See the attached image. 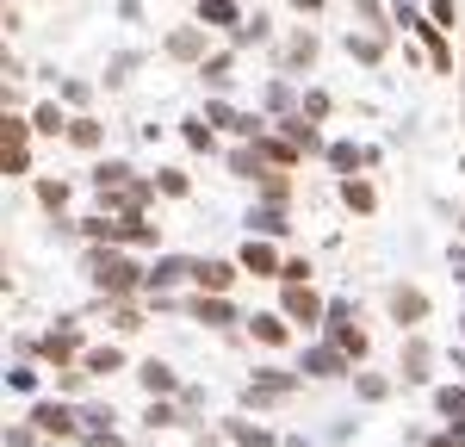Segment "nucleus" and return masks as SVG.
<instances>
[{
  "mask_svg": "<svg viewBox=\"0 0 465 447\" xmlns=\"http://www.w3.org/2000/svg\"><path fill=\"white\" fill-rule=\"evenodd\" d=\"M199 81H205L212 94H230V81H236V50H212L205 69H199Z\"/></svg>",
  "mask_w": 465,
  "mask_h": 447,
  "instance_id": "25",
  "label": "nucleus"
},
{
  "mask_svg": "<svg viewBox=\"0 0 465 447\" xmlns=\"http://www.w3.org/2000/svg\"><path fill=\"white\" fill-rule=\"evenodd\" d=\"M69 144L81 149V155H100V149H106V124H100V118H87V112H74Z\"/></svg>",
  "mask_w": 465,
  "mask_h": 447,
  "instance_id": "28",
  "label": "nucleus"
},
{
  "mask_svg": "<svg viewBox=\"0 0 465 447\" xmlns=\"http://www.w3.org/2000/svg\"><path fill=\"white\" fill-rule=\"evenodd\" d=\"M236 261H242V273H254V280H280V273H286V255H280L273 243H261V236H249Z\"/></svg>",
  "mask_w": 465,
  "mask_h": 447,
  "instance_id": "10",
  "label": "nucleus"
},
{
  "mask_svg": "<svg viewBox=\"0 0 465 447\" xmlns=\"http://www.w3.org/2000/svg\"><path fill=\"white\" fill-rule=\"evenodd\" d=\"M385 311H391V323L397 330H422V323H429V293H422V286H410V280H397L391 293H385Z\"/></svg>",
  "mask_w": 465,
  "mask_h": 447,
  "instance_id": "7",
  "label": "nucleus"
},
{
  "mask_svg": "<svg viewBox=\"0 0 465 447\" xmlns=\"http://www.w3.org/2000/svg\"><path fill=\"white\" fill-rule=\"evenodd\" d=\"M87 100H94V81H81V74L63 81V106H87Z\"/></svg>",
  "mask_w": 465,
  "mask_h": 447,
  "instance_id": "46",
  "label": "nucleus"
},
{
  "mask_svg": "<svg viewBox=\"0 0 465 447\" xmlns=\"http://www.w3.org/2000/svg\"><path fill=\"white\" fill-rule=\"evenodd\" d=\"M106 311H112V330H118V335L143 330V304H137V298H131V304H106Z\"/></svg>",
  "mask_w": 465,
  "mask_h": 447,
  "instance_id": "39",
  "label": "nucleus"
},
{
  "mask_svg": "<svg viewBox=\"0 0 465 447\" xmlns=\"http://www.w3.org/2000/svg\"><path fill=\"white\" fill-rule=\"evenodd\" d=\"M32 193H37V205H44L50 218H63V205L74 199V186L63 181V174H37V181H32Z\"/></svg>",
  "mask_w": 465,
  "mask_h": 447,
  "instance_id": "23",
  "label": "nucleus"
},
{
  "mask_svg": "<svg viewBox=\"0 0 465 447\" xmlns=\"http://www.w3.org/2000/svg\"><path fill=\"white\" fill-rule=\"evenodd\" d=\"M149 429H168V422H180L174 416V404H155V398H149V416H143Z\"/></svg>",
  "mask_w": 465,
  "mask_h": 447,
  "instance_id": "47",
  "label": "nucleus"
},
{
  "mask_svg": "<svg viewBox=\"0 0 465 447\" xmlns=\"http://www.w3.org/2000/svg\"><path fill=\"white\" fill-rule=\"evenodd\" d=\"M416 37H422V50H429V63H434V69H440V74H453V44H447V32L422 19V25H416Z\"/></svg>",
  "mask_w": 465,
  "mask_h": 447,
  "instance_id": "29",
  "label": "nucleus"
},
{
  "mask_svg": "<svg viewBox=\"0 0 465 447\" xmlns=\"http://www.w3.org/2000/svg\"><path fill=\"white\" fill-rule=\"evenodd\" d=\"M322 162H329L341 181H354L360 168H366V149H360V144H329V155H322Z\"/></svg>",
  "mask_w": 465,
  "mask_h": 447,
  "instance_id": "32",
  "label": "nucleus"
},
{
  "mask_svg": "<svg viewBox=\"0 0 465 447\" xmlns=\"http://www.w3.org/2000/svg\"><path fill=\"white\" fill-rule=\"evenodd\" d=\"M69 124H74V118L63 112V100H37V106H32V131H37V137H69Z\"/></svg>",
  "mask_w": 465,
  "mask_h": 447,
  "instance_id": "22",
  "label": "nucleus"
},
{
  "mask_svg": "<svg viewBox=\"0 0 465 447\" xmlns=\"http://www.w3.org/2000/svg\"><path fill=\"white\" fill-rule=\"evenodd\" d=\"M81 273L106 304H131L149 293V261H137L131 249H81Z\"/></svg>",
  "mask_w": 465,
  "mask_h": 447,
  "instance_id": "1",
  "label": "nucleus"
},
{
  "mask_svg": "<svg viewBox=\"0 0 465 447\" xmlns=\"http://www.w3.org/2000/svg\"><path fill=\"white\" fill-rule=\"evenodd\" d=\"M354 392H360V398H366V404H379V398H385L391 385H385L379 372H354Z\"/></svg>",
  "mask_w": 465,
  "mask_h": 447,
  "instance_id": "44",
  "label": "nucleus"
},
{
  "mask_svg": "<svg viewBox=\"0 0 465 447\" xmlns=\"http://www.w3.org/2000/svg\"><path fill=\"white\" fill-rule=\"evenodd\" d=\"M317 56H322V37L311 32V25H292V32L280 37V50H273V69H280V74L292 81V74H304V69H311Z\"/></svg>",
  "mask_w": 465,
  "mask_h": 447,
  "instance_id": "3",
  "label": "nucleus"
},
{
  "mask_svg": "<svg viewBox=\"0 0 465 447\" xmlns=\"http://www.w3.org/2000/svg\"><path fill=\"white\" fill-rule=\"evenodd\" d=\"M249 236H261V243H280V236H292L286 205H249Z\"/></svg>",
  "mask_w": 465,
  "mask_h": 447,
  "instance_id": "16",
  "label": "nucleus"
},
{
  "mask_svg": "<svg viewBox=\"0 0 465 447\" xmlns=\"http://www.w3.org/2000/svg\"><path fill=\"white\" fill-rule=\"evenodd\" d=\"M460 236H465V212H460Z\"/></svg>",
  "mask_w": 465,
  "mask_h": 447,
  "instance_id": "51",
  "label": "nucleus"
},
{
  "mask_svg": "<svg viewBox=\"0 0 465 447\" xmlns=\"http://www.w3.org/2000/svg\"><path fill=\"white\" fill-rule=\"evenodd\" d=\"M249 44H273V19L267 13H249V25L230 37V50H249Z\"/></svg>",
  "mask_w": 465,
  "mask_h": 447,
  "instance_id": "36",
  "label": "nucleus"
},
{
  "mask_svg": "<svg viewBox=\"0 0 465 447\" xmlns=\"http://www.w3.org/2000/svg\"><path fill=\"white\" fill-rule=\"evenodd\" d=\"M81 354H87V335H81V317H56L50 330L37 335V361H50V367H81Z\"/></svg>",
  "mask_w": 465,
  "mask_h": 447,
  "instance_id": "2",
  "label": "nucleus"
},
{
  "mask_svg": "<svg viewBox=\"0 0 465 447\" xmlns=\"http://www.w3.org/2000/svg\"><path fill=\"white\" fill-rule=\"evenodd\" d=\"M298 385H304V372H286V367H261V372L249 379V385H242V404H249V410H267V404H280V398H292Z\"/></svg>",
  "mask_w": 465,
  "mask_h": 447,
  "instance_id": "4",
  "label": "nucleus"
},
{
  "mask_svg": "<svg viewBox=\"0 0 465 447\" xmlns=\"http://www.w3.org/2000/svg\"><path fill=\"white\" fill-rule=\"evenodd\" d=\"M32 112H6L0 118V155H13V149H32Z\"/></svg>",
  "mask_w": 465,
  "mask_h": 447,
  "instance_id": "27",
  "label": "nucleus"
},
{
  "mask_svg": "<svg viewBox=\"0 0 465 447\" xmlns=\"http://www.w3.org/2000/svg\"><path fill=\"white\" fill-rule=\"evenodd\" d=\"M180 311H186L193 323H205V330H230V323H249V317H236V304H230V298H212V293L180 298Z\"/></svg>",
  "mask_w": 465,
  "mask_h": 447,
  "instance_id": "9",
  "label": "nucleus"
},
{
  "mask_svg": "<svg viewBox=\"0 0 465 447\" xmlns=\"http://www.w3.org/2000/svg\"><path fill=\"white\" fill-rule=\"evenodd\" d=\"M162 50H168L174 63H193V69H205V56H212V32H205L199 19H193V25H174Z\"/></svg>",
  "mask_w": 465,
  "mask_h": 447,
  "instance_id": "8",
  "label": "nucleus"
},
{
  "mask_svg": "<svg viewBox=\"0 0 465 447\" xmlns=\"http://www.w3.org/2000/svg\"><path fill=\"white\" fill-rule=\"evenodd\" d=\"M292 6H298V13H322V0H292Z\"/></svg>",
  "mask_w": 465,
  "mask_h": 447,
  "instance_id": "50",
  "label": "nucleus"
},
{
  "mask_svg": "<svg viewBox=\"0 0 465 447\" xmlns=\"http://www.w3.org/2000/svg\"><path fill=\"white\" fill-rule=\"evenodd\" d=\"M149 181H155L162 199H186V193H193V174H186V168H155Z\"/></svg>",
  "mask_w": 465,
  "mask_h": 447,
  "instance_id": "37",
  "label": "nucleus"
},
{
  "mask_svg": "<svg viewBox=\"0 0 465 447\" xmlns=\"http://www.w3.org/2000/svg\"><path fill=\"white\" fill-rule=\"evenodd\" d=\"M429 25L453 32V25H460V0H429Z\"/></svg>",
  "mask_w": 465,
  "mask_h": 447,
  "instance_id": "43",
  "label": "nucleus"
},
{
  "mask_svg": "<svg viewBox=\"0 0 465 447\" xmlns=\"http://www.w3.org/2000/svg\"><path fill=\"white\" fill-rule=\"evenodd\" d=\"M6 385H13V392H37V367H13V372H6Z\"/></svg>",
  "mask_w": 465,
  "mask_h": 447,
  "instance_id": "48",
  "label": "nucleus"
},
{
  "mask_svg": "<svg viewBox=\"0 0 465 447\" xmlns=\"http://www.w3.org/2000/svg\"><path fill=\"white\" fill-rule=\"evenodd\" d=\"M261 106H267V112H280V118H292V112H304V94L292 87L286 74H273V81L261 87Z\"/></svg>",
  "mask_w": 465,
  "mask_h": 447,
  "instance_id": "19",
  "label": "nucleus"
},
{
  "mask_svg": "<svg viewBox=\"0 0 465 447\" xmlns=\"http://www.w3.org/2000/svg\"><path fill=\"white\" fill-rule=\"evenodd\" d=\"M254 193H261V205H292V174H286V168H273Z\"/></svg>",
  "mask_w": 465,
  "mask_h": 447,
  "instance_id": "38",
  "label": "nucleus"
},
{
  "mask_svg": "<svg viewBox=\"0 0 465 447\" xmlns=\"http://www.w3.org/2000/svg\"><path fill=\"white\" fill-rule=\"evenodd\" d=\"M124 249H162V224H149V212L124 218Z\"/></svg>",
  "mask_w": 465,
  "mask_h": 447,
  "instance_id": "33",
  "label": "nucleus"
},
{
  "mask_svg": "<svg viewBox=\"0 0 465 447\" xmlns=\"http://www.w3.org/2000/svg\"><path fill=\"white\" fill-rule=\"evenodd\" d=\"M385 44H391L385 32H348V56H360V63H385Z\"/></svg>",
  "mask_w": 465,
  "mask_h": 447,
  "instance_id": "35",
  "label": "nucleus"
},
{
  "mask_svg": "<svg viewBox=\"0 0 465 447\" xmlns=\"http://www.w3.org/2000/svg\"><path fill=\"white\" fill-rule=\"evenodd\" d=\"M180 280H193V261H186V255H155V261H149V293L143 298L174 293Z\"/></svg>",
  "mask_w": 465,
  "mask_h": 447,
  "instance_id": "14",
  "label": "nucleus"
},
{
  "mask_svg": "<svg viewBox=\"0 0 465 447\" xmlns=\"http://www.w3.org/2000/svg\"><path fill=\"white\" fill-rule=\"evenodd\" d=\"M81 367H87V379H112V372L124 367V348L100 342V348H87V354H81Z\"/></svg>",
  "mask_w": 465,
  "mask_h": 447,
  "instance_id": "31",
  "label": "nucleus"
},
{
  "mask_svg": "<svg viewBox=\"0 0 465 447\" xmlns=\"http://www.w3.org/2000/svg\"><path fill=\"white\" fill-rule=\"evenodd\" d=\"M137 379H143V392H149V398H174V392H180L174 367H168V361H155V354H149L143 367H137Z\"/></svg>",
  "mask_w": 465,
  "mask_h": 447,
  "instance_id": "26",
  "label": "nucleus"
},
{
  "mask_svg": "<svg viewBox=\"0 0 465 447\" xmlns=\"http://www.w3.org/2000/svg\"><path fill=\"white\" fill-rule=\"evenodd\" d=\"M311 255H286V273H280V286H311Z\"/></svg>",
  "mask_w": 465,
  "mask_h": 447,
  "instance_id": "42",
  "label": "nucleus"
},
{
  "mask_svg": "<svg viewBox=\"0 0 465 447\" xmlns=\"http://www.w3.org/2000/svg\"><path fill=\"white\" fill-rule=\"evenodd\" d=\"M180 144L193 149V155H212V149H217V131L205 124V112H193V118H180Z\"/></svg>",
  "mask_w": 465,
  "mask_h": 447,
  "instance_id": "30",
  "label": "nucleus"
},
{
  "mask_svg": "<svg viewBox=\"0 0 465 447\" xmlns=\"http://www.w3.org/2000/svg\"><path fill=\"white\" fill-rule=\"evenodd\" d=\"M230 442H242V447H273V429H254V422H230Z\"/></svg>",
  "mask_w": 465,
  "mask_h": 447,
  "instance_id": "41",
  "label": "nucleus"
},
{
  "mask_svg": "<svg viewBox=\"0 0 465 447\" xmlns=\"http://www.w3.org/2000/svg\"><path fill=\"white\" fill-rule=\"evenodd\" d=\"M32 429L37 435H74V410L44 398V404H32Z\"/></svg>",
  "mask_w": 465,
  "mask_h": 447,
  "instance_id": "21",
  "label": "nucleus"
},
{
  "mask_svg": "<svg viewBox=\"0 0 465 447\" xmlns=\"http://www.w3.org/2000/svg\"><path fill=\"white\" fill-rule=\"evenodd\" d=\"M329 112H335V100H329V94H322V87H304V118H329Z\"/></svg>",
  "mask_w": 465,
  "mask_h": 447,
  "instance_id": "45",
  "label": "nucleus"
},
{
  "mask_svg": "<svg viewBox=\"0 0 465 447\" xmlns=\"http://www.w3.org/2000/svg\"><path fill=\"white\" fill-rule=\"evenodd\" d=\"M223 162H230V174H236V181H254V186L273 174V168H267V155H261L254 144H236L230 155H223Z\"/></svg>",
  "mask_w": 465,
  "mask_h": 447,
  "instance_id": "18",
  "label": "nucleus"
},
{
  "mask_svg": "<svg viewBox=\"0 0 465 447\" xmlns=\"http://www.w3.org/2000/svg\"><path fill=\"white\" fill-rule=\"evenodd\" d=\"M280 311H286L292 330H322L329 323V304L317 286H280Z\"/></svg>",
  "mask_w": 465,
  "mask_h": 447,
  "instance_id": "5",
  "label": "nucleus"
},
{
  "mask_svg": "<svg viewBox=\"0 0 465 447\" xmlns=\"http://www.w3.org/2000/svg\"><path fill=\"white\" fill-rule=\"evenodd\" d=\"M254 149H261V155H267V168H298V162H304V155H298V149L286 144V131H280V124H273V131H267V137H254Z\"/></svg>",
  "mask_w": 465,
  "mask_h": 447,
  "instance_id": "24",
  "label": "nucleus"
},
{
  "mask_svg": "<svg viewBox=\"0 0 465 447\" xmlns=\"http://www.w3.org/2000/svg\"><path fill=\"white\" fill-rule=\"evenodd\" d=\"M298 372H311V379H341V372H354V361H348L335 342H317V348H304Z\"/></svg>",
  "mask_w": 465,
  "mask_h": 447,
  "instance_id": "12",
  "label": "nucleus"
},
{
  "mask_svg": "<svg viewBox=\"0 0 465 447\" xmlns=\"http://www.w3.org/2000/svg\"><path fill=\"white\" fill-rule=\"evenodd\" d=\"M434 410L453 422V435H465V385H440L434 392Z\"/></svg>",
  "mask_w": 465,
  "mask_h": 447,
  "instance_id": "34",
  "label": "nucleus"
},
{
  "mask_svg": "<svg viewBox=\"0 0 465 447\" xmlns=\"http://www.w3.org/2000/svg\"><path fill=\"white\" fill-rule=\"evenodd\" d=\"M242 280V261H223V255H199L193 261V293H212V298H230Z\"/></svg>",
  "mask_w": 465,
  "mask_h": 447,
  "instance_id": "6",
  "label": "nucleus"
},
{
  "mask_svg": "<svg viewBox=\"0 0 465 447\" xmlns=\"http://www.w3.org/2000/svg\"><path fill=\"white\" fill-rule=\"evenodd\" d=\"M242 330L254 335V342H267V348H286L292 342V323H286V311H254Z\"/></svg>",
  "mask_w": 465,
  "mask_h": 447,
  "instance_id": "17",
  "label": "nucleus"
},
{
  "mask_svg": "<svg viewBox=\"0 0 465 447\" xmlns=\"http://www.w3.org/2000/svg\"><path fill=\"white\" fill-rule=\"evenodd\" d=\"M397 372H403V385H429V379H434V348L422 342V335H410V342H403Z\"/></svg>",
  "mask_w": 465,
  "mask_h": 447,
  "instance_id": "15",
  "label": "nucleus"
},
{
  "mask_svg": "<svg viewBox=\"0 0 465 447\" xmlns=\"http://www.w3.org/2000/svg\"><path fill=\"white\" fill-rule=\"evenodd\" d=\"M280 131H286V144L298 149V155H329V137H322V124H317V118L292 112V118H280Z\"/></svg>",
  "mask_w": 465,
  "mask_h": 447,
  "instance_id": "11",
  "label": "nucleus"
},
{
  "mask_svg": "<svg viewBox=\"0 0 465 447\" xmlns=\"http://www.w3.org/2000/svg\"><path fill=\"white\" fill-rule=\"evenodd\" d=\"M137 63H143V56H137V50H124V56H112V63H106V74H100V81H106V87H124Z\"/></svg>",
  "mask_w": 465,
  "mask_h": 447,
  "instance_id": "40",
  "label": "nucleus"
},
{
  "mask_svg": "<svg viewBox=\"0 0 465 447\" xmlns=\"http://www.w3.org/2000/svg\"><path fill=\"white\" fill-rule=\"evenodd\" d=\"M429 447H465V435H453V429H447V435H434Z\"/></svg>",
  "mask_w": 465,
  "mask_h": 447,
  "instance_id": "49",
  "label": "nucleus"
},
{
  "mask_svg": "<svg viewBox=\"0 0 465 447\" xmlns=\"http://www.w3.org/2000/svg\"><path fill=\"white\" fill-rule=\"evenodd\" d=\"M335 193H341V205H348L354 218H372V212H379V186L366 181V174H354V181H341Z\"/></svg>",
  "mask_w": 465,
  "mask_h": 447,
  "instance_id": "20",
  "label": "nucleus"
},
{
  "mask_svg": "<svg viewBox=\"0 0 465 447\" xmlns=\"http://www.w3.org/2000/svg\"><path fill=\"white\" fill-rule=\"evenodd\" d=\"M199 25L205 32H242L249 25V13H242V0H199Z\"/></svg>",
  "mask_w": 465,
  "mask_h": 447,
  "instance_id": "13",
  "label": "nucleus"
}]
</instances>
